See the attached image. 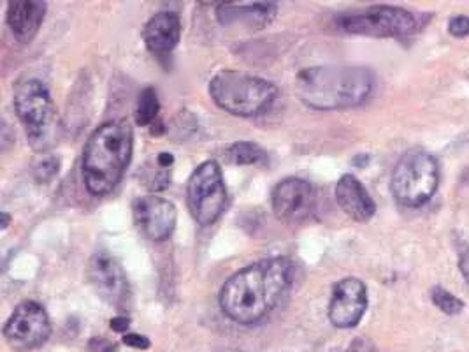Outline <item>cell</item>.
<instances>
[{
  "instance_id": "cell-13",
  "label": "cell",
  "mask_w": 469,
  "mask_h": 352,
  "mask_svg": "<svg viewBox=\"0 0 469 352\" xmlns=\"http://www.w3.org/2000/svg\"><path fill=\"white\" fill-rule=\"evenodd\" d=\"M368 308V289L359 279H343L333 289L329 319L336 328H353L360 323Z\"/></svg>"
},
{
  "instance_id": "cell-15",
  "label": "cell",
  "mask_w": 469,
  "mask_h": 352,
  "mask_svg": "<svg viewBox=\"0 0 469 352\" xmlns=\"http://www.w3.org/2000/svg\"><path fill=\"white\" fill-rule=\"evenodd\" d=\"M182 37V20L176 12L162 11L148 20L142 30V39L151 53H171Z\"/></svg>"
},
{
  "instance_id": "cell-31",
  "label": "cell",
  "mask_w": 469,
  "mask_h": 352,
  "mask_svg": "<svg viewBox=\"0 0 469 352\" xmlns=\"http://www.w3.org/2000/svg\"><path fill=\"white\" fill-rule=\"evenodd\" d=\"M223 352H241V351H223Z\"/></svg>"
},
{
  "instance_id": "cell-9",
  "label": "cell",
  "mask_w": 469,
  "mask_h": 352,
  "mask_svg": "<svg viewBox=\"0 0 469 352\" xmlns=\"http://www.w3.org/2000/svg\"><path fill=\"white\" fill-rule=\"evenodd\" d=\"M52 333V323L44 307L37 301H21L7 323L4 337L9 346L18 352H28L46 344Z\"/></svg>"
},
{
  "instance_id": "cell-23",
  "label": "cell",
  "mask_w": 469,
  "mask_h": 352,
  "mask_svg": "<svg viewBox=\"0 0 469 352\" xmlns=\"http://www.w3.org/2000/svg\"><path fill=\"white\" fill-rule=\"evenodd\" d=\"M449 32L456 37H465L469 34V16L452 18L449 23Z\"/></svg>"
},
{
  "instance_id": "cell-30",
  "label": "cell",
  "mask_w": 469,
  "mask_h": 352,
  "mask_svg": "<svg viewBox=\"0 0 469 352\" xmlns=\"http://www.w3.org/2000/svg\"><path fill=\"white\" fill-rule=\"evenodd\" d=\"M465 178H466V182H469V169L466 171V175H465Z\"/></svg>"
},
{
  "instance_id": "cell-16",
  "label": "cell",
  "mask_w": 469,
  "mask_h": 352,
  "mask_svg": "<svg viewBox=\"0 0 469 352\" xmlns=\"http://www.w3.org/2000/svg\"><path fill=\"white\" fill-rule=\"evenodd\" d=\"M278 5L272 2L255 4H220L216 9L218 21L223 25H241L247 29H264L276 18Z\"/></svg>"
},
{
  "instance_id": "cell-20",
  "label": "cell",
  "mask_w": 469,
  "mask_h": 352,
  "mask_svg": "<svg viewBox=\"0 0 469 352\" xmlns=\"http://www.w3.org/2000/svg\"><path fill=\"white\" fill-rule=\"evenodd\" d=\"M139 176L142 180V184L146 185V189L153 191V192H160L164 191L169 184H171V171L162 168L157 159H155V168L151 164V160L139 171Z\"/></svg>"
},
{
  "instance_id": "cell-24",
  "label": "cell",
  "mask_w": 469,
  "mask_h": 352,
  "mask_svg": "<svg viewBox=\"0 0 469 352\" xmlns=\"http://www.w3.org/2000/svg\"><path fill=\"white\" fill-rule=\"evenodd\" d=\"M344 352H378V348L375 346L373 340L360 337V339H355Z\"/></svg>"
},
{
  "instance_id": "cell-5",
  "label": "cell",
  "mask_w": 469,
  "mask_h": 352,
  "mask_svg": "<svg viewBox=\"0 0 469 352\" xmlns=\"http://www.w3.org/2000/svg\"><path fill=\"white\" fill-rule=\"evenodd\" d=\"M14 111L36 150H46L53 141L57 110L44 83L23 79L14 88Z\"/></svg>"
},
{
  "instance_id": "cell-2",
  "label": "cell",
  "mask_w": 469,
  "mask_h": 352,
  "mask_svg": "<svg viewBox=\"0 0 469 352\" xmlns=\"http://www.w3.org/2000/svg\"><path fill=\"white\" fill-rule=\"evenodd\" d=\"M134 133L127 120H109L97 127L83 150V180L92 196L109 194L129 168Z\"/></svg>"
},
{
  "instance_id": "cell-14",
  "label": "cell",
  "mask_w": 469,
  "mask_h": 352,
  "mask_svg": "<svg viewBox=\"0 0 469 352\" xmlns=\"http://www.w3.org/2000/svg\"><path fill=\"white\" fill-rule=\"evenodd\" d=\"M46 11H48L46 2H37V0L9 2L7 25L14 39L21 45L30 43L37 36L44 21Z\"/></svg>"
},
{
  "instance_id": "cell-6",
  "label": "cell",
  "mask_w": 469,
  "mask_h": 352,
  "mask_svg": "<svg viewBox=\"0 0 469 352\" xmlns=\"http://www.w3.org/2000/svg\"><path fill=\"white\" fill-rule=\"evenodd\" d=\"M440 171L436 159L424 150H411L398 162L391 189L396 201L404 207H422L436 192Z\"/></svg>"
},
{
  "instance_id": "cell-21",
  "label": "cell",
  "mask_w": 469,
  "mask_h": 352,
  "mask_svg": "<svg viewBox=\"0 0 469 352\" xmlns=\"http://www.w3.org/2000/svg\"><path fill=\"white\" fill-rule=\"evenodd\" d=\"M433 301L440 310H443L449 315H457L465 308V303L443 287L433 289Z\"/></svg>"
},
{
  "instance_id": "cell-8",
  "label": "cell",
  "mask_w": 469,
  "mask_h": 352,
  "mask_svg": "<svg viewBox=\"0 0 469 352\" xmlns=\"http://www.w3.org/2000/svg\"><path fill=\"white\" fill-rule=\"evenodd\" d=\"M337 23L348 34L371 37H401L416 29V20L409 11L392 5H373L364 11L348 12Z\"/></svg>"
},
{
  "instance_id": "cell-11",
  "label": "cell",
  "mask_w": 469,
  "mask_h": 352,
  "mask_svg": "<svg viewBox=\"0 0 469 352\" xmlns=\"http://www.w3.org/2000/svg\"><path fill=\"white\" fill-rule=\"evenodd\" d=\"M88 281L97 294L115 307H122L131 298L127 275L122 265L108 252H97L90 258L86 266Z\"/></svg>"
},
{
  "instance_id": "cell-7",
  "label": "cell",
  "mask_w": 469,
  "mask_h": 352,
  "mask_svg": "<svg viewBox=\"0 0 469 352\" xmlns=\"http://www.w3.org/2000/svg\"><path fill=\"white\" fill-rule=\"evenodd\" d=\"M187 203L192 217L201 224H213L227 209V187L216 160H206L187 184Z\"/></svg>"
},
{
  "instance_id": "cell-19",
  "label": "cell",
  "mask_w": 469,
  "mask_h": 352,
  "mask_svg": "<svg viewBox=\"0 0 469 352\" xmlns=\"http://www.w3.org/2000/svg\"><path fill=\"white\" fill-rule=\"evenodd\" d=\"M160 101L155 88H144L137 97L135 122L142 127H151L158 120Z\"/></svg>"
},
{
  "instance_id": "cell-3",
  "label": "cell",
  "mask_w": 469,
  "mask_h": 352,
  "mask_svg": "<svg viewBox=\"0 0 469 352\" xmlns=\"http://www.w3.org/2000/svg\"><path fill=\"white\" fill-rule=\"evenodd\" d=\"M375 76L357 66H320L303 70L295 78V94L313 110H344L362 104L373 92Z\"/></svg>"
},
{
  "instance_id": "cell-18",
  "label": "cell",
  "mask_w": 469,
  "mask_h": 352,
  "mask_svg": "<svg viewBox=\"0 0 469 352\" xmlns=\"http://www.w3.org/2000/svg\"><path fill=\"white\" fill-rule=\"evenodd\" d=\"M225 159L230 164H239V166H252V164H268L269 155L266 150L255 143L241 141L234 143L225 150Z\"/></svg>"
},
{
  "instance_id": "cell-1",
  "label": "cell",
  "mask_w": 469,
  "mask_h": 352,
  "mask_svg": "<svg viewBox=\"0 0 469 352\" xmlns=\"http://www.w3.org/2000/svg\"><path fill=\"white\" fill-rule=\"evenodd\" d=\"M292 282L294 266L287 258H272L250 265L222 285V312L234 323L255 324L281 303Z\"/></svg>"
},
{
  "instance_id": "cell-29",
  "label": "cell",
  "mask_w": 469,
  "mask_h": 352,
  "mask_svg": "<svg viewBox=\"0 0 469 352\" xmlns=\"http://www.w3.org/2000/svg\"><path fill=\"white\" fill-rule=\"evenodd\" d=\"M2 217H4V224H2V229H5V227H7V224H9V215H7V213H4Z\"/></svg>"
},
{
  "instance_id": "cell-22",
  "label": "cell",
  "mask_w": 469,
  "mask_h": 352,
  "mask_svg": "<svg viewBox=\"0 0 469 352\" xmlns=\"http://www.w3.org/2000/svg\"><path fill=\"white\" fill-rule=\"evenodd\" d=\"M61 171L59 157H44L34 166V176L37 182H50Z\"/></svg>"
},
{
  "instance_id": "cell-10",
  "label": "cell",
  "mask_w": 469,
  "mask_h": 352,
  "mask_svg": "<svg viewBox=\"0 0 469 352\" xmlns=\"http://www.w3.org/2000/svg\"><path fill=\"white\" fill-rule=\"evenodd\" d=\"M271 205L279 220L299 224L310 218L315 211L317 196L310 182L290 176L276 184L271 194Z\"/></svg>"
},
{
  "instance_id": "cell-4",
  "label": "cell",
  "mask_w": 469,
  "mask_h": 352,
  "mask_svg": "<svg viewBox=\"0 0 469 352\" xmlns=\"http://www.w3.org/2000/svg\"><path fill=\"white\" fill-rule=\"evenodd\" d=\"M209 95L227 113L254 119L272 106L278 88L268 79L250 72L220 70L209 83Z\"/></svg>"
},
{
  "instance_id": "cell-12",
  "label": "cell",
  "mask_w": 469,
  "mask_h": 352,
  "mask_svg": "<svg viewBox=\"0 0 469 352\" xmlns=\"http://www.w3.org/2000/svg\"><path fill=\"white\" fill-rule=\"evenodd\" d=\"M133 213L135 225L151 241H166L176 227V207L169 200L155 194L137 198Z\"/></svg>"
},
{
  "instance_id": "cell-25",
  "label": "cell",
  "mask_w": 469,
  "mask_h": 352,
  "mask_svg": "<svg viewBox=\"0 0 469 352\" xmlns=\"http://www.w3.org/2000/svg\"><path fill=\"white\" fill-rule=\"evenodd\" d=\"M124 344L134 348V349H148L150 348V340L142 335H137V333H127L124 337Z\"/></svg>"
},
{
  "instance_id": "cell-17",
  "label": "cell",
  "mask_w": 469,
  "mask_h": 352,
  "mask_svg": "<svg viewBox=\"0 0 469 352\" xmlns=\"http://www.w3.org/2000/svg\"><path fill=\"white\" fill-rule=\"evenodd\" d=\"M336 201L341 210L357 222L369 220L376 211L373 198L353 175H343L339 178L336 185Z\"/></svg>"
},
{
  "instance_id": "cell-28",
  "label": "cell",
  "mask_w": 469,
  "mask_h": 352,
  "mask_svg": "<svg viewBox=\"0 0 469 352\" xmlns=\"http://www.w3.org/2000/svg\"><path fill=\"white\" fill-rule=\"evenodd\" d=\"M157 162H158L162 168L171 169V166H173V162H174V155L169 153V151H162V153L157 155Z\"/></svg>"
},
{
  "instance_id": "cell-27",
  "label": "cell",
  "mask_w": 469,
  "mask_h": 352,
  "mask_svg": "<svg viewBox=\"0 0 469 352\" xmlns=\"http://www.w3.org/2000/svg\"><path fill=\"white\" fill-rule=\"evenodd\" d=\"M459 268H461V274L465 277V281L469 283V249H466L463 254H461V259H459Z\"/></svg>"
},
{
  "instance_id": "cell-26",
  "label": "cell",
  "mask_w": 469,
  "mask_h": 352,
  "mask_svg": "<svg viewBox=\"0 0 469 352\" xmlns=\"http://www.w3.org/2000/svg\"><path fill=\"white\" fill-rule=\"evenodd\" d=\"M109 326H111V330H115V332H118V333H124V332L129 330L131 321H129L127 317H115V319L109 323Z\"/></svg>"
}]
</instances>
